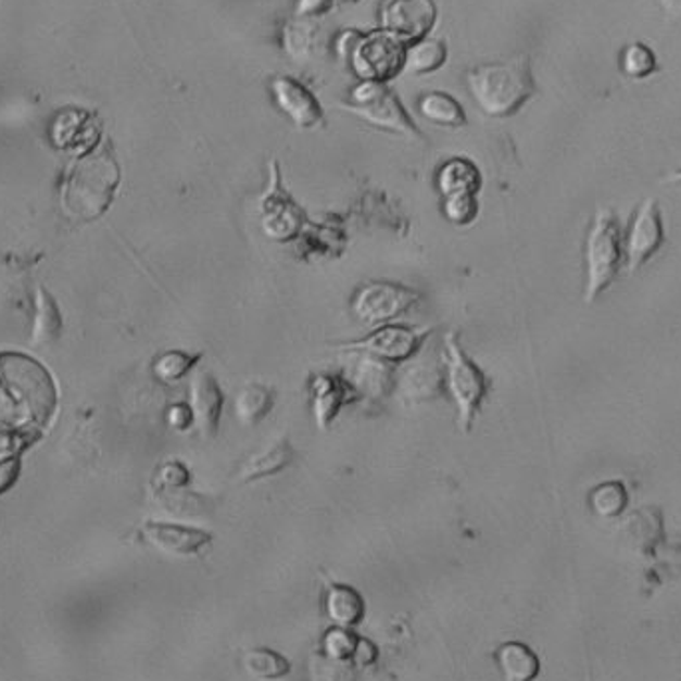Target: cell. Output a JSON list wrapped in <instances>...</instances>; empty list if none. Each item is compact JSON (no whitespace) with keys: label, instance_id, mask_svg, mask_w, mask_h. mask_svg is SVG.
<instances>
[{"label":"cell","instance_id":"obj_13","mask_svg":"<svg viewBox=\"0 0 681 681\" xmlns=\"http://www.w3.org/2000/svg\"><path fill=\"white\" fill-rule=\"evenodd\" d=\"M355 59L358 74L377 83H382L405 68V50L389 33L367 36L358 50H355Z\"/></svg>","mask_w":681,"mask_h":681},{"label":"cell","instance_id":"obj_28","mask_svg":"<svg viewBox=\"0 0 681 681\" xmlns=\"http://www.w3.org/2000/svg\"><path fill=\"white\" fill-rule=\"evenodd\" d=\"M191 482V472L188 466L178 458L167 461L157 472V487L162 489H186Z\"/></svg>","mask_w":681,"mask_h":681},{"label":"cell","instance_id":"obj_19","mask_svg":"<svg viewBox=\"0 0 681 681\" xmlns=\"http://www.w3.org/2000/svg\"><path fill=\"white\" fill-rule=\"evenodd\" d=\"M496 661L506 681H534L540 673L537 654L520 642H508L496 652Z\"/></svg>","mask_w":681,"mask_h":681},{"label":"cell","instance_id":"obj_4","mask_svg":"<svg viewBox=\"0 0 681 681\" xmlns=\"http://www.w3.org/2000/svg\"><path fill=\"white\" fill-rule=\"evenodd\" d=\"M482 186V172L472 160L463 155L446 160L434 174V188L441 198L442 217L454 227L472 226L480 212L478 193Z\"/></svg>","mask_w":681,"mask_h":681},{"label":"cell","instance_id":"obj_14","mask_svg":"<svg viewBox=\"0 0 681 681\" xmlns=\"http://www.w3.org/2000/svg\"><path fill=\"white\" fill-rule=\"evenodd\" d=\"M190 405L196 417V429L203 439H214L222 425L226 393L212 373H198L191 381Z\"/></svg>","mask_w":681,"mask_h":681},{"label":"cell","instance_id":"obj_20","mask_svg":"<svg viewBox=\"0 0 681 681\" xmlns=\"http://www.w3.org/2000/svg\"><path fill=\"white\" fill-rule=\"evenodd\" d=\"M62 333V315L59 305L45 287L36 289L35 327L30 341L33 345H50Z\"/></svg>","mask_w":681,"mask_h":681},{"label":"cell","instance_id":"obj_31","mask_svg":"<svg viewBox=\"0 0 681 681\" xmlns=\"http://www.w3.org/2000/svg\"><path fill=\"white\" fill-rule=\"evenodd\" d=\"M329 7H331V0H299L295 12L299 16L301 14H319V12L327 11Z\"/></svg>","mask_w":681,"mask_h":681},{"label":"cell","instance_id":"obj_30","mask_svg":"<svg viewBox=\"0 0 681 681\" xmlns=\"http://www.w3.org/2000/svg\"><path fill=\"white\" fill-rule=\"evenodd\" d=\"M16 475H18V463L16 461L0 463V494L11 489L12 482H16Z\"/></svg>","mask_w":681,"mask_h":681},{"label":"cell","instance_id":"obj_2","mask_svg":"<svg viewBox=\"0 0 681 681\" xmlns=\"http://www.w3.org/2000/svg\"><path fill=\"white\" fill-rule=\"evenodd\" d=\"M442 365H444L442 384L456 408V425L461 432L468 434L489 399L492 379L487 375V370L478 367L477 361L466 353L456 331L444 335Z\"/></svg>","mask_w":681,"mask_h":681},{"label":"cell","instance_id":"obj_3","mask_svg":"<svg viewBox=\"0 0 681 681\" xmlns=\"http://www.w3.org/2000/svg\"><path fill=\"white\" fill-rule=\"evenodd\" d=\"M584 262V299L585 303H592L618 279L621 265L626 262L623 231L614 212L602 210L594 217V224L585 236Z\"/></svg>","mask_w":681,"mask_h":681},{"label":"cell","instance_id":"obj_33","mask_svg":"<svg viewBox=\"0 0 681 681\" xmlns=\"http://www.w3.org/2000/svg\"><path fill=\"white\" fill-rule=\"evenodd\" d=\"M666 179H668V181H681V169H678V172H671Z\"/></svg>","mask_w":681,"mask_h":681},{"label":"cell","instance_id":"obj_24","mask_svg":"<svg viewBox=\"0 0 681 681\" xmlns=\"http://www.w3.org/2000/svg\"><path fill=\"white\" fill-rule=\"evenodd\" d=\"M446 60V47L441 40H420L417 45L405 50V71L413 74L441 68Z\"/></svg>","mask_w":681,"mask_h":681},{"label":"cell","instance_id":"obj_15","mask_svg":"<svg viewBox=\"0 0 681 681\" xmlns=\"http://www.w3.org/2000/svg\"><path fill=\"white\" fill-rule=\"evenodd\" d=\"M384 26L394 38H418L434 21V9L429 0H387Z\"/></svg>","mask_w":681,"mask_h":681},{"label":"cell","instance_id":"obj_32","mask_svg":"<svg viewBox=\"0 0 681 681\" xmlns=\"http://www.w3.org/2000/svg\"><path fill=\"white\" fill-rule=\"evenodd\" d=\"M659 2H661L664 11L671 14V16H678V18H681V0H659Z\"/></svg>","mask_w":681,"mask_h":681},{"label":"cell","instance_id":"obj_7","mask_svg":"<svg viewBox=\"0 0 681 681\" xmlns=\"http://www.w3.org/2000/svg\"><path fill=\"white\" fill-rule=\"evenodd\" d=\"M260 226L267 238L289 245L301 238L311 219L307 212L299 205L293 193L283 184V174L277 160L269 162V184L260 198Z\"/></svg>","mask_w":681,"mask_h":681},{"label":"cell","instance_id":"obj_27","mask_svg":"<svg viewBox=\"0 0 681 681\" xmlns=\"http://www.w3.org/2000/svg\"><path fill=\"white\" fill-rule=\"evenodd\" d=\"M628 494L621 482H604L590 494V506L597 516L614 518L626 508Z\"/></svg>","mask_w":681,"mask_h":681},{"label":"cell","instance_id":"obj_9","mask_svg":"<svg viewBox=\"0 0 681 681\" xmlns=\"http://www.w3.org/2000/svg\"><path fill=\"white\" fill-rule=\"evenodd\" d=\"M307 393L311 415L319 430L331 429L345 406L363 399L357 384L341 373H313L307 382Z\"/></svg>","mask_w":681,"mask_h":681},{"label":"cell","instance_id":"obj_8","mask_svg":"<svg viewBox=\"0 0 681 681\" xmlns=\"http://www.w3.org/2000/svg\"><path fill=\"white\" fill-rule=\"evenodd\" d=\"M420 301L423 293L415 287L391 279H370L353 291L349 299V310L358 323L379 327L403 317L413 307H417Z\"/></svg>","mask_w":681,"mask_h":681},{"label":"cell","instance_id":"obj_23","mask_svg":"<svg viewBox=\"0 0 681 681\" xmlns=\"http://www.w3.org/2000/svg\"><path fill=\"white\" fill-rule=\"evenodd\" d=\"M202 357L203 353H196V351L169 349L154 358L152 373L157 381L178 382L202 363Z\"/></svg>","mask_w":681,"mask_h":681},{"label":"cell","instance_id":"obj_16","mask_svg":"<svg viewBox=\"0 0 681 681\" xmlns=\"http://www.w3.org/2000/svg\"><path fill=\"white\" fill-rule=\"evenodd\" d=\"M298 451L287 437L269 442L265 449L248 456L239 466V480L241 482H257L263 478L277 477L286 472L289 466L295 463Z\"/></svg>","mask_w":681,"mask_h":681},{"label":"cell","instance_id":"obj_26","mask_svg":"<svg viewBox=\"0 0 681 681\" xmlns=\"http://www.w3.org/2000/svg\"><path fill=\"white\" fill-rule=\"evenodd\" d=\"M620 64L621 72L632 80H645L659 71L654 50L645 47L644 42H635V45H628L623 48Z\"/></svg>","mask_w":681,"mask_h":681},{"label":"cell","instance_id":"obj_10","mask_svg":"<svg viewBox=\"0 0 681 681\" xmlns=\"http://www.w3.org/2000/svg\"><path fill=\"white\" fill-rule=\"evenodd\" d=\"M664 241H666V229H664V217L659 212V205L656 200H645L633 215L628 234L623 236L628 272L633 274L645 262H650L657 251L661 250Z\"/></svg>","mask_w":681,"mask_h":681},{"label":"cell","instance_id":"obj_22","mask_svg":"<svg viewBox=\"0 0 681 681\" xmlns=\"http://www.w3.org/2000/svg\"><path fill=\"white\" fill-rule=\"evenodd\" d=\"M418 106L425 118L439 126L463 128L468 122L465 108L461 106L453 96L444 94V92H430V94L423 96Z\"/></svg>","mask_w":681,"mask_h":681},{"label":"cell","instance_id":"obj_6","mask_svg":"<svg viewBox=\"0 0 681 681\" xmlns=\"http://www.w3.org/2000/svg\"><path fill=\"white\" fill-rule=\"evenodd\" d=\"M432 333H434L432 327L420 329V327L403 325V323H384L379 327H373V331L365 337L351 339L346 343H339L335 346L341 353H351V355L358 353L375 363L389 367V365H401L411 358L418 357Z\"/></svg>","mask_w":681,"mask_h":681},{"label":"cell","instance_id":"obj_12","mask_svg":"<svg viewBox=\"0 0 681 681\" xmlns=\"http://www.w3.org/2000/svg\"><path fill=\"white\" fill-rule=\"evenodd\" d=\"M142 537L150 546L169 554V556H196L214 542V534L196 528V526L178 525V522H155L150 520L142 526Z\"/></svg>","mask_w":681,"mask_h":681},{"label":"cell","instance_id":"obj_21","mask_svg":"<svg viewBox=\"0 0 681 681\" xmlns=\"http://www.w3.org/2000/svg\"><path fill=\"white\" fill-rule=\"evenodd\" d=\"M327 616L339 626V628H351L363 618V600L358 596L357 590L351 585H333L327 592Z\"/></svg>","mask_w":681,"mask_h":681},{"label":"cell","instance_id":"obj_11","mask_svg":"<svg viewBox=\"0 0 681 681\" xmlns=\"http://www.w3.org/2000/svg\"><path fill=\"white\" fill-rule=\"evenodd\" d=\"M272 94L275 106L286 114L301 130H315L325 126V110L317 96L305 84L289 76H279L272 80Z\"/></svg>","mask_w":681,"mask_h":681},{"label":"cell","instance_id":"obj_17","mask_svg":"<svg viewBox=\"0 0 681 681\" xmlns=\"http://www.w3.org/2000/svg\"><path fill=\"white\" fill-rule=\"evenodd\" d=\"M299 255L303 257H339L345 248V229L341 226L339 215H329L321 224H310L301 234Z\"/></svg>","mask_w":681,"mask_h":681},{"label":"cell","instance_id":"obj_18","mask_svg":"<svg viewBox=\"0 0 681 681\" xmlns=\"http://www.w3.org/2000/svg\"><path fill=\"white\" fill-rule=\"evenodd\" d=\"M277 389L265 382H248L236 396V417L243 427H255L269 417L277 405Z\"/></svg>","mask_w":681,"mask_h":681},{"label":"cell","instance_id":"obj_1","mask_svg":"<svg viewBox=\"0 0 681 681\" xmlns=\"http://www.w3.org/2000/svg\"><path fill=\"white\" fill-rule=\"evenodd\" d=\"M478 106L492 118H510L537 92L528 56L482 64L466 76Z\"/></svg>","mask_w":681,"mask_h":681},{"label":"cell","instance_id":"obj_25","mask_svg":"<svg viewBox=\"0 0 681 681\" xmlns=\"http://www.w3.org/2000/svg\"><path fill=\"white\" fill-rule=\"evenodd\" d=\"M243 666L257 680H281L289 673V661L272 650H251L243 657Z\"/></svg>","mask_w":681,"mask_h":681},{"label":"cell","instance_id":"obj_29","mask_svg":"<svg viewBox=\"0 0 681 681\" xmlns=\"http://www.w3.org/2000/svg\"><path fill=\"white\" fill-rule=\"evenodd\" d=\"M166 420L167 425L172 429L178 430V432H186L191 427H196L193 408H191L190 403H184V401H178V403H172V405L167 406Z\"/></svg>","mask_w":681,"mask_h":681},{"label":"cell","instance_id":"obj_5","mask_svg":"<svg viewBox=\"0 0 681 681\" xmlns=\"http://www.w3.org/2000/svg\"><path fill=\"white\" fill-rule=\"evenodd\" d=\"M343 108L377 130L391 131L415 142H425V136L418 130L415 119L411 118L399 96L384 83L369 80L361 84L351 92Z\"/></svg>","mask_w":681,"mask_h":681}]
</instances>
